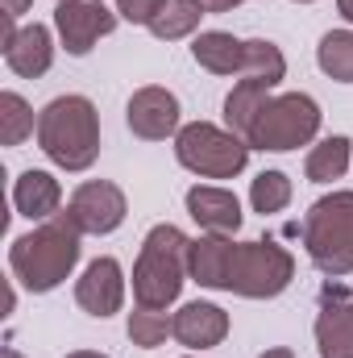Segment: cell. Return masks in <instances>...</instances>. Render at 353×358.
Wrapping results in <instances>:
<instances>
[{
  "mask_svg": "<svg viewBox=\"0 0 353 358\" xmlns=\"http://www.w3.org/2000/svg\"><path fill=\"white\" fill-rule=\"evenodd\" d=\"M80 242H84V229L75 225V217L71 213H54L50 221H38L29 234L13 238L8 271L33 296L54 292L63 279H71V271L80 263V250H84Z\"/></svg>",
  "mask_w": 353,
  "mask_h": 358,
  "instance_id": "1",
  "label": "cell"
},
{
  "mask_svg": "<svg viewBox=\"0 0 353 358\" xmlns=\"http://www.w3.org/2000/svg\"><path fill=\"white\" fill-rule=\"evenodd\" d=\"M38 146L63 171H88L100 159V113L88 96H54L38 113Z\"/></svg>",
  "mask_w": 353,
  "mask_h": 358,
  "instance_id": "2",
  "label": "cell"
},
{
  "mask_svg": "<svg viewBox=\"0 0 353 358\" xmlns=\"http://www.w3.org/2000/svg\"><path fill=\"white\" fill-rule=\"evenodd\" d=\"M191 238L179 225H154L133 263V300L142 308H171L187 283Z\"/></svg>",
  "mask_w": 353,
  "mask_h": 358,
  "instance_id": "3",
  "label": "cell"
},
{
  "mask_svg": "<svg viewBox=\"0 0 353 358\" xmlns=\"http://www.w3.org/2000/svg\"><path fill=\"white\" fill-rule=\"evenodd\" d=\"M299 234H303V250L316 263V271L333 279L353 275V192L320 196L308 208Z\"/></svg>",
  "mask_w": 353,
  "mask_h": 358,
  "instance_id": "4",
  "label": "cell"
},
{
  "mask_svg": "<svg viewBox=\"0 0 353 358\" xmlns=\"http://www.w3.org/2000/svg\"><path fill=\"white\" fill-rule=\"evenodd\" d=\"M291 279H295V259L278 242H270V238L233 242L225 292L246 296V300H274V296H283L291 287Z\"/></svg>",
  "mask_w": 353,
  "mask_h": 358,
  "instance_id": "5",
  "label": "cell"
},
{
  "mask_svg": "<svg viewBox=\"0 0 353 358\" xmlns=\"http://www.w3.org/2000/svg\"><path fill=\"white\" fill-rule=\"evenodd\" d=\"M175 159L200 179H233L250 163V142L225 125L191 121L175 134Z\"/></svg>",
  "mask_w": 353,
  "mask_h": 358,
  "instance_id": "6",
  "label": "cell"
},
{
  "mask_svg": "<svg viewBox=\"0 0 353 358\" xmlns=\"http://www.w3.org/2000/svg\"><path fill=\"white\" fill-rule=\"evenodd\" d=\"M320 134V104L308 92H287V96H270L266 108L258 113L254 129H250V150H270V155H287L308 146Z\"/></svg>",
  "mask_w": 353,
  "mask_h": 358,
  "instance_id": "7",
  "label": "cell"
},
{
  "mask_svg": "<svg viewBox=\"0 0 353 358\" xmlns=\"http://www.w3.org/2000/svg\"><path fill=\"white\" fill-rule=\"evenodd\" d=\"M117 21H121V13H112L104 0H63V4L54 8L59 42H63V50L75 55V59L91 55V46L117 29Z\"/></svg>",
  "mask_w": 353,
  "mask_h": 358,
  "instance_id": "8",
  "label": "cell"
},
{
  "mask_svg": "<svg viewBox=\"0 0 353 358\" xmlns=\"http://www.w3.org/2000/svg\"><path fill=\"white\" fill-rule=\"evenodd\" d=\"M67 213L75 217V225H80L84 234L104 238V234H112V229L125 225L129 204H125V192H121L117 183H108V179H88V183H80V187L71 192Z\"/></svg>",
  "mask_w": 353,
  "mask_h": 358,
  "instance_id": "9",
  "label": "cell"
},
{
  "mask_svg": "<svg viewBox=\"0 0 353 358\" xmlns=\"http://www.w3.org/2000/svg\"><path fill=\"white\" fill-rule=\"evenodd\" d=\"M125 121H129L133 138H142V142H167V138H175L179 129H183L179 125L183 121L179 96L167 88H158V84H146V88H137L129 96Z\"/></svg>",
  "mask_w": 353,
  "mask_h": 358,
  "instance_id": "10",
  "label": "cell"
},
{
  "mask_svg": "<svg viewBox=\"0 0 353 358\" xmlns=\"http://www.w3.org/2000/svg\"><path fill=\"white\" fill-rule=\"evenodd\" d=\"M316 350L320 358H353V292L341 283L320 287V308H316Z\"/></svg>",
  "mask_w": 353,
  "mask_h": 358,
  "instance_id": "11",
  "label": "cell"
},
{
  "mask_svg": "<svg viewBox=\"0 0 353 358\" xmlns=\"http://www.w3.org/2000/svg\"><path fill=\"white\" fill-rule=\"evenodd\" d=\"M75 304L88 317H100V321L112 317V313H121V304H125V271H121V263L112 255L88 263V271L75 283Z\"/></svg>",
  "mask_w": 353,
  "mask_h": 358,
  "instance_id": "12",
  "label": "cell"
},
{
  "mask_svg": "<svg viewBox=\"0 0 353 358\" xmlns=\"http://www.w3.org/2000/svg\"><path fill=\"white\" fill-rule=\"evenodd\" d=\"M187 213L204 234H237L241 229V200L229 187H212V183H195L187 192Z\"/></svg>",
  "mask_w": 353,
  "mask_h": 358,
  "instance_id": "13",
  "label": "cell"
},
{
  "mask_svg": "<svg viewBox=\"0 0 353 358\" xmlns=\"http://www.w3.org/2000/svg\"><path fill=\"white\" fill-rule=\"evenodd\" d=\"M229 338V313L208 300H191L175 313V342L187 350H208Z\"/></svg>",
  "mask_w": 353,
  "mask_h": 358,
  "instance_id": "14",
  "label": "cell"
},
{
  "mask_svg": "<svg viewBox=\"0 0 353 358\" xmlns=\"http://www.w3.org/2000/svg\"><path fill=\"white\" fill-rule=\"evenodd\" d=\"M4 63H8V71L21 76V80L46 76L50 63H54V38H50V29L38 25V21H33V25H21V34L4 46Z\"/></svg>",
  "mask_w": 353,
  "mask_h": 358,
  "instance_id": "15",
  "label": "cell"
},
{
  "mask_svg": "<svg viewBox=\"0 0 353 358\" xmlns=\"http://www.w3.org/2000/svg\"><path fill=\"white\" fill-rule=\"evenodd\" d=\"M63 204V187L50 171H21L13 183V208L25 217V221H50Z\"/></svg>",
  "mask_w": 353,
  "mask_h": 358,
  "instance_id": "16",
  "label": "cell"
},
{
  "mask_svg": "<svg viewBox=\"0 0 353 358\" xmlns=\"http://www.w3.org/2000/svg\"><path fill=\"white\" fill-rule=\"evenodd\" d=\"M191 59L212 71V76H241V63H246V42L225 34V29H204L195 34L191 42Z\"/></svg>",
  "mask_w": 353,
  "mask_h": 358,
  "instance_id": "17",
  "label": "cell"
},
{
  "mask_svg": "<svg viewBox=\"0 0 353 358\" xmlns=\"http://www.w3.org/2000/svg\"><path fill=\"white\" fill-rule=\"evenodd\" d=\"M350 159H353V142L345 134H333V138H324V142H316L308 150L303 176L312 179V183H333V179H341L350 171Z\"/></svg>",
  "mask_w": 353,
  "mask_h": 358,
  "instance_id": "18",
  "label": "cell"
},
{
  "mask_svg": "<svg viewBox=\"0 0 353 358\" xmlns=\"http://www.w3.org/2000/svg\"><path fill=\"white\" fill-rule=\"evenodd\" d=\"M266 100H270V88L241 80L237 88L225 96V129H233L237 138H250V129H254L258 113L266 108Z\"/></svg>",
  "mask_w": 353,
  "mask_h": 358,
  "instance_id": "19",
  "label": "cell"
},
{
  "mask_svg": "<svg viewBox=\"0 0 353 358\" xmlns=\"http://www.w3.org/2000/svg\"><path fill=\"white\" fill-rule=\"evenodd\" d=\"M204 4L200 0H167L163 4V13L146 25L158 42H179V38H191L195 29H200V21H204Z\"/></svg>",
  "mask_w": 353,
  "mask_h": 358,
  "instance_id": "20",
  "label": "cell"
},
{
  "mask_svg": "<svg viewBox=\"0 0 353 358\" xmlns=\"http://www.w3.org/2000/svg\"><path fill=\"white\" fill-rule=\"evenodd\" d=\"M287 76V59L274 42L266 38H250L246 42V63H241V80L250 84H262V88H278Z\"/></svg>",
  "mask_w": 353,
  "mask_h": 358,
  "instance_id": "21",
  "label": "cell"
},
{
  "mask_svg": "<svg viewBox=\"0 0 353 358\" xmlns=\"http://www.w3.org/2000/svg\"><path fill=\"white\" fill-rule=\"evenodd\" d=\"M316 63L329 80L353 84V29H329L316 46Z\"/></svg>",
  "mask_w": 353,
  "mask_h": 358,
  "instance_id": "22",
  "label": "cell"
},
{
  "mask_svg": "<svg viewBox=\"0 0 353 358\" xmlns=\"http://www.w3.org/2000/svg\"><path fill=\"white\" fill-rule=\"evenodd\" d=\"M167 338H175V317L167 308H133L129 313V342L142 346V350H154L163 346Z\"/></svg>",
  "mask_w": 353,
  "mask_h": 358,
  "instance_id": "23",
  "label": "cell"
},
{
  "mask_svg": "<svg viewBox=\"0 0 353 358\" xmlns=\"http://www.w3.org/2000/svg\"><path fill=\"white\" fill-rule=\"evenodd\" d=\"M29 134H38V117L25 104V96L0 92V142L4 146H21Z\"/></svg>",
  "mask_w": 353,
  "mask_h": 358,
  "instance_id": "24",
  "label": "cell"
},
{
  "mask_svg": "<svg viewBox=\"0 0 353 358\" xmlns=\"http://www.w3.org/2000/svg\"><path fill=\"white\" fill-rule=\"evenodd\" d=\"M250 204H254V213H283L287 204H291V179L283 176V171H262V176L250 183Z\"/></svg>",
  "mask_w": 353,
  "mask_h": 358,
  "instance_id": "25",
  "label": "cell"
},
{
  "mask_svg": "<svg viewBox=\"0 0 353 358\" xmlns=\"http://www.w3.org/2000/svg\"><path fill=\"white\" fill-rule=\"evenodd\" d=\"M163 4H167V0H117V13H121L125 21H133V25H150V21L163 13Z\"/></svg>",
  "mask_w": 353,
  "mask_h": 358,
  "instance_id": "26",
  "label": "cell"
},
{
  "mask_svg": "<svg viewBox=\"0 0 353 358\" xmlns=\"http://www.w3.org/2000/svg\"><path fill=\"white\" fill-rule=\"evenodd\" d=\"M29 4H33V0H0V13L17 21V17H25V13H29Z\"/></svg>",
  "mask_w": 353,
  "mask_h": 358,
  "instance_id": "27",
  "label": "cell"
},
{
  "mask_svg": "<svg viewBox=\"0 0 353 358\" xmlns=\"http://www.w3.org/2000/svg\"><path fill=\"white\" fill-rule=\"evenodd\" d=\"M200 4H204L208 13H229V8H237L241 0H200Z\"/></svg>",
  "mask_w": 353,
  "mask_h": 358,
  "instance_id": "28",
  "label": "cell"
},
{
  "mask_svg": "<svg viewBox=\"0 0 353 358\" xmlns=\"http://www.w3.org/2000/svg\"><path fill=\"white\" fill-rule=\"evenodd\" d=\"M337 13H341V17L353 25V0H337Z\"/></svg>",
  "mask_w": 353,
  "mask_h": 358,
  "instance_id": "29",
  "label": "cell"
},
{
  "mask_svg": "<svg viewBox=\"0 0 353 358\" xmlns=\"http://www.w3.org/2000/svg\"><path fill=\"white\" fill-rule=\"evenodd\" d=\"M258 358H295L287 346H274V350H266V355H258Z\"/></svg>",
  "mask_w": 353,
  "mask_h": 358,
  "instance_id": "30",
  "label": "cell"
},
{
  "mask_svg": "<svg viewBox=\"0 0 353 358\" xmlns=\"http://www.w3.org/2000/svg\"><path fill=\"white\" fill-rule=\"evenodd\" d=\"M67 358H108V355H96V350H75V355H67Z\"/></svg>",
  "mask_w": 353,
  "mask_h": 358,
  "instance_id": "31",
  "label": "cell"
},
{
  "mask_svg": "<svg viewBox=\"0 0 353 358\" xmlns=\"http://www.w3.org/2000/svg\"><path fill=\"white\" fill-rule=\"evenodd\" d=\"M0 358H25V355H21V350H13V346H4V350H0Z\"/></svg>",
  "mask_w": 353,
  "mask_h": 358,
  "instance_id": "32",
  "label": "cell"
},
{
  "mask_svg": "<svg viewBox=\"0 0 353 358\" xmlns=\"http://www.w3.org/2000/svg\"><path fill=\"white\" fill-rule=\"evenodd\" d=\"M295 4H312V0H295Z\"/></svg>",
  "mask_w": 353,
  "mask_h": 358,
  "instance_id": "33",
  "label": "cell"
},
{
  "mask_svg": "<svg viewBox=\"0 0 353 358\" xmlns=\"http://www.w3.org/2000/svg\"><path fill=\"white\" fill-rule=\"evenodd\" d=\"M183 358H195V355H183Z\"/></svg>",
  "mask_w": 353,
  "mask_h": 358,
  "instance_id": "34",
  "label": "cell"
},
{
  "mask_svg": "<svg viewBox=\"0 0 353 358\" xmlns=\"http://www.w3.org/2000/svg\"><path fill=\"white\" fill-rule=\"evenodd\" d=\"M59 4H63V0H59Z\"/></svg>",
  "mask_w": 353,
  "mask_h": 358,
  "instance_id": "35",
  "label": "cell"
}]
</instances>
